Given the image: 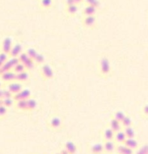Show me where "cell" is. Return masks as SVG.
I'll use <instances>...</instances> for the list:
<instances>
[{
    "instance_id": "6da1fadb",
    "label": "cell",
    "mask_w": 148,
    "mask_h": 154,
    "mask_svg": "<svg viewBox=\"0 0 148 154\" xmlns=\"http://www.w3.org/2000/svg\"><path fill=\"white\" fill-rule=\"evenodd\" d=\"M111 72L110 62L107 57H102L99 64V72L102 76H108Z\"/></svg>"
},
{
    "instance_id": "7a4b0ae2",
    "label": "cell",
    "mask_w": 148,
    "mask_h": 154,
    "mask_svg": "<svg viewBox=\"0 0 148 154\" xmlns=\"http://www.w3.org/2000/svg\"><path fill=\"white\" fill-rule=\"evenodd\" d=\"M40 73L44 80H51L54 78V72L51 66L48 64H45L42 66L40 69Z\"/></svg>"
},
{
    "instance_id": "3957f363",
    "label": "cell",
    "mask_w": 148,
    "mask_h": 154,
    "mask_svg": "<svg viewBox=\"0 0 148 154\" xmlns=\"http://www.w3.org/2000/svg\"><path fill=\"white\" fill-rule=\"evenodd\" d=\"M13 46V39L11 37H6L2 41L0 45V52L9 54Z\"/></svg>"
},
{
    "instance_id": "277c9868",
    "label": "cell",
    "mask_w": 148,
    "mask_h": 154,
    "mask_svg": "<svg viewBox=\"0 0 148 154\" xmlns=\"http://www.w3.org/2000/svg\"><path fill=\"white\" fill-rule=\"evenodd\" d=\"M31 91L29 89H23L20 92L13 95L12 98L14 102L20 100H27L31 98Z\"/></svg>"
},
{
    "instance_id": "5b68a950",
    "label": "cell",
    "mask_w": 148,
    "mask_h": 154,
    "mask_svg": "<svg viewBox=\"0 0 148 154\" xmlns=\"http://www.w3.org/2000/svg\"><path fill=\"white\" fill-rule=\"evenodd\" d=\"M7 88L6 90H8L12 95H14L16 93H18L23 90V86L21 83L17 82V81H12V82L7 84Z\"/></svg>"
},
{
    "instance_id": "8992f818",
    "label": "cell",
    "mask_w": 148,
    "mask_h": 154,
    "mask_svg": "<svg viewBox=\"0 0 148 154\" xmlns=\"http://www.w3.org/2000/svg\"><path fill=\"white\" fill-rule=\"evenodd\" d=\"M62 124H63L62 119L60 117H57V116L52 117L49 120V122H48V126L53 130H57V129H60Z\"/></svg>"
},
{
    "instance_id": "52a82bcc",
    "label": "cell",
    "mask_w": 148,
    "mask_h": 154,
    "mask_svg": "<svg viewBox=\"0 0 148 154\" xmlns=\"http://www.w3.org/2000/svg\"><path fill=\"white\" fill-rule=\"evenodd\" d=\"M15 78H16V74L12 70L5 72L2 75H0V80L2 81V83H5V84L15 81Z\"/></svg>"
},
{
    "instance_id": "ba28073f",
    "label": "cell",
    "mask_w": 148,
    "mask_h": 154,
    "mask_svg": "<svg viewBox=\"0 0 148 154\" xmlns=\"http://www.w3.org/2000/svg\"><path fill=\"white\" fill-rule=\"evenodd\" d=\"M82 23L87 28H93L96 26V16H84L82 19Z\"/></svg>"
},
{
    "instance_id": "9c48e42d",
    "label": "cell",
    "mask_w": 148,
    "mask_h": 154,
    "mask_svg": "<svg viewBox=\"0 0 148 154\" xmlns=\"http://www.w3.org/2000/svg\"><path fill=\"white\" fill-rule=\"evenodd\" d=\"M102 144H103V153L113 154L116 147V144L114 141H104Z\"/></svg>"
},
{
    "instance_id": "30bf717a",
    "label": "cell",
    "mask_w": 148,
    "mask_h": 154,
    "mask_svg": "<svg viewBox=\"0 0 148 154\" xmlns=\"http://www.w3.org/2000/svg\"><path fill=\"white\" fill-rule=\"evenodd\" d=\"M116 154H134V150L126 147L124 144H116L115 150Z\"/></svg>"
},
{
    "instance_id": "8fae6325",
    "label": "cell",
    "mask_w": 148,
    "mask_h": 154,
    "mask_svg": "<svg viewBox=\"0 0 148 154\" xmlns=\"http://www.w3.org/2000/svg\"><path fill=\"white\" fill-rule=\"evenodd\" d=\"M125 146L128 148L131 149L132 150H135L138 148L139 144H138V141L135 138H126V141L123 143Z\"/></svg>"
},
{
    "instance_id": "7c38bea8",
    "label": "cell",
    "mask_w": 148,
    "mask_h": 154,
    "mask_svg": "<svg viewBox=\"0 0 148 154\" xmlns=\"http://www.w3.org/2000/svg\"><path fill=\"white\" fill-rule=\"evenodd\" d=\"M126 137L125 135L124 132H123V130H120L114 133V137L113 141H114L116 144H123L124 141H126Z\"/></svg>"
},
{
    "instance_id": "4fadbf2b",
    "label": "cell",
    "mask_w": 148,
    "mask_h": 154,
    "mask_svg": "<svg viewBox=\"0 0 148 154\" xmlns=\"http://www.w3.org/2000/svg\"><path fill=\"white\" fill-rule=\"evenodd\" d=\"M63 149H65L69 154H75L78 150V147L73 141H69L65 143Z\"/></svg>"
},
{
    "instance_id": "5bb4252c",
    "label": "cell",
    "mask_w": 148,
    "mask_h": 154,
    "mask_svg": "<svg viewBox=\"0 0 148 154\" xmlns=\"http://www.w3.org/2000/svg\"><path fill=\"white\" fill-rule=\"evenodd\" d=\"M22 49L23 48L20 44H16L14 45H13L11 50L8 54L9 57H18L20 54L22 53Z\"/></svg>"
},
{
    "instance_id": "9a60e30c",
    "label": "cell",
    "mask_w": 148,
    "mask_h": 154,
    "mask_svg": "<svg viewBox=\"0 0 148 154\" xmlns=\"http://www.w3.org/2000/svg\"><path fill=\"white\" fill-rule=\"evenodd\" d=\"M114 137V132L109 127L104 129L102 132V139L104 141H113Z\"/></svg>"
},
{
    "instance_id": "2e32d148",
    "label": "cell",
    "mask_w": 148,
    "mask_h": 154,
    "mask_svg": "<svg viewBox=\"0 0 148 154\" xmlns=\"http://www.w3.org/2000/svg\"><path fill=\"white\" fill-rule=\"evenodd\" d=\"M109 128L113 131V132H114V133H115V132H119V131H120L123 129L120 122H119L118 120H115V119H114V118H111V120H110V127Z\"/></svg>"
},
{
    "instance_id": "e0dca14e",
    "label": "cell",
    "mask_w": 148,
    "mask_h": 154,
    "mask_svg": "<svg viewBox=\"0 0 148 154\" xmlns=\"http://www.w3.org/2000/svg\"><path fill=\"white\" fill-rule=\"evenodd\" d=\"M96 8L93 7L92 5H86L83 9L82 14L84 16H94L96 14V11H97Z\"/></svg>"
},
{
    "instance_id": "ac0fdd59",
    "label": "cell",
    "mask_w": 148,
    "mask_h": 154,
    "mask_svg": "<svg viewBox=\"0 0 148 154\" xmlns=\"http://www.w3.org/2000/svg\"><path fill=\"white\" fill-rule=\"evenodd\" d=\"M90 153L91 154H102L103 153V144L102 143H97L90 147Z\"/></svg>"
},
{
    "instance_id": "d6986e66",
    "label": "cell",
    "mask_w": 148,
    "mask_h": 154,
    "mask_svg": "<svg viewBox=\"0 0 148 154\" xmlns=\"http://www.w3.org/2000/svg\"><path fill=\"white\" fill-rule=\"evenodd\" d=\"M29 78V73L27 71H25V72H20L19 74H16V78H15V81H17L19 83H23L26 82L27 80Z\"/></svg>"
},
{
    "instance_id": "ffe728a7",
    "label": "cell",
    "mask_w": 148,
    "mask_h": 154,
    "mask_svg": "<svg viewBox=\"0 0 148 154\" xmlns=\"http://www.w3.org/2000/svg\"><path fill=\"white\" fill-rule=\"evenodd\" d=\"M65 11H66V14L68 15H69V16H74V15L76 14L78 11V5L74 4L72 5L66 6Z\"/></svg>"
},
{
    "instance_id": "44dd1931",
    "label": "cell",
    "mask_w": 148,
    "mask_h": 154,
    "mask_svg": "<svg viewBox=\"0 0 148 154\" xmlns=\"http://www.w3.org/2000/svg\"><path fill=\"white\" fill-rule=\"evenodd\" d=\"M123 131V132H124L125 135H126V138H135V129H134L132 126L124 128Z\"/></svg>"
},
{
    "instance_id": "7402d4cb",
    "label": "cell",
    "mask_w": 148,
    "mask_h": 154,
    "mask_svg": "<svg viewBox=\"0 0 148 154\" xmlns=\"http://www.w3.org/2000/svg\"><path fill=\"white\" fill-rule=\"evenodd\" d=\"M37 106V102L34 99H27L26 100V111H34Z\"/></svg>"
},
{
    "instance_id": "603a6c76",
    "label": "cell",
    "mask_w": 148,
    "mask_h": 154,
    "mask_svg": "<svg viewBox=\"0 0 148 154\" xmlns=\"http://www.w3.org/2000/svg\"><path fill=\"white\" fill-rule=\"evenodd\" d=\"M121 123V126L123 129L127 127H130V126H132V124H133V122H132V118H131L129 116H126L123 118V120L120 122Z\"/></svg>"
},
{
    "instance_id": "cb8c5ba5",
    "label": "cell",
    "mask_w": 148,
    "mask_h": 154,
    "mask_svg": "<svg viewBox=\"0 0 148 154\" xmlns=\"http://www.w3.org/2000/svg\"><path fill=\"white\" fill-rule=\"evenodd\" d=\"M53 0H39V5L42 9H49L53 5Z\"/></svg>"
},
{
    "instance_id": "d4e9b609",
    "label": "cell",
    "mask_w": 148,
    "mask_h": 154,
    "mask_svg": "<svg viewBox=\"0 0 148 154\" xmlns=\"http://www.w3.org/2000/svg\"><path fill=\"white\" fill-rule=\"evenodd\" d=\"M15 106L21 111H26V100H20L14 102Z\"/></svg>"
},
{
    "instance_id": "484cf974",
    "label": "cell",
    "mask_w": 148,
    "mask_h": 154,
    "mask_svg": "<svg viewBox=\"0 0 148 154\" xmlns=\"http://www.w3.org/2000/svg\"><path fill=\"white\" fill-rule=\"evenodd\" d=\"M125 117H126V114H125V113L123 112V111H117L116 112L114 113L112 118H114V119H115V120H118L119 122H121L122 120H123V118H124Z\"/></svg>"
},
{
    "instance_id": "4316f807",
    "label": "cell",
    "mask_w": 148,
    "mask_h": 154,
    "mask_svg": "<svg viewBox=\"0 0 148 154\" xmlns=\"http://www.w3.org/2000/svg\"><path fill=\"white\" fill-rule=\"evenodd\" d=\"M12 71H13L15 74H19V73H20V72H25V71H26V70L25 66H24L23 63H19L17 65H16V66L13 68Z\"/></svg>"
},
{
    "instance_id": "83f0119b",
    "label": "cell",
    "mask_w": 148,
    "mask_h": 154,
    "mask_svg": "<svg viewBox=\"0 0 148 154\" xmlns=\"http://www.w3.org/2000/svg\"><path fill=\"white\" fill-rule=\"evenodd\" d=\"M2 105H4V106H5L7 108L11 107L15 102L13 98L12 97L5 98V99H2Z\"/></svg>"
},
{
    "instance_id": "f1b7e54d",
    "label": "cell",
    "mask_w": 148,
    "mask_h": 154,
    "mask_svg": "<svg viewBox=\"0 0 148 154\" xmlns=\"http://www.w3.org/2000/svg\"><path fill=\"white\" fill-rule=\"evenodd\" d=\"M84 2L86 5H92L96 8H99L101 4L99 0H84Z\"/></svg>"
},
{
    "instance_id": "f546056e",
    "label": "cell",
    "mask_w": 148,
    "mask_h": 154,
    "mask_svg": "<svg viewBox=\"0 0 148 154\" xmlns=\"http://www.w3.org/2000/svg\"><path fill=\"white\" fill-rule=\"evenodd\" d=\"M45 56L42 54H39L36 55V57H35L33 61H34L35 64H38V65H42L43 64L44 62H45Z\"/></svg>"
},
{
    "instance_id": "4dcf8cb0",
    "label": "cell",
    "mask_w": 148,
    "mask_h": 154,
    "mask_svg": "<svg viewBox=\"0 0 148 154\" xmlns=\"http://www.w3.org/2000/svg\"><path fill=\"white\" fill-rule=\"evenodd\" d=\"M26 54H27V56H28L30 59H32V60H34V58L36 57V55L38 54V52H37V51L35 49V48H29V49H27Z\"/></svg>"
},
{
    "instance_id": "1f68e13d",
    "label": "cell",
    "mask_w": 148,
    "mask_h": 154,
    "mask_svg": "<svg viewBox=\"0 0 148 154\" xmlns=\"http://www.w3.org/2000/svg\"><path fill=\"white\" fill-rule=\"evenodd\" d=\"M23 64L25 66L26 70V71L29 70V69H32L35 66V63H34V61H33V60H32V59H30V58L28 59V60H27L25 63H23Z\"/></svg>"
},
{
    "instance_id": "d6a6232c",
    "label": "cell",
    "mask_w": 148,
    "mask_h": 154,
    "mask_svg": "<svg viewBox=\"0 0 148 154\" xmlns=\"http://www.w3.org/2000/svg\"><path fill=\"white\" fill-rule=\"evenodd\" d=\"M8 108L3 105H0V119H3L7 116Z\"/></svg>"
},
{
    "instance_id": "836d02e7",
    "label": "cell",
    "mask_w": 148,
    "mask_h": 154,
    "mask_svg": "<svg viewBox=\"0 0 148 154\" xmlns=\"http://www.w3.org/2000/svg\"><path fill=\"white\" fill-rule=\"evenodd\" d=\"M18 59H19L20 63H24L28 59H29V57L27 56V54L26 53H21L19 55V57H18Z\"/></svg>"
},
{
    "instance_id": "e575fe53",
    "label": "cell",
    "mask_w": 148,
    "mask_h": 154,
    "mask_svg": "<svg viewBox=\"0 0 148 154\" xmlns=\"http://www.w3.org/2000/svg\"><path fill=\"white\" fill-rule=\"evenodd\" d=\"M8 61L9 62V63L11 65L12 67H13V68L16 65H17L18 63H20L18 57H10V58L8 59Z\"/></svg>"
},
{
    "instance_id": "d590c367",
    "label": "cell",
    "mask_w": 148,
    "mask_h": 154,
    "mask_svg": "<svg viewBox=\"0 0 148 154\" xmlns=\"http://www.w3.org/2000/svg\"><path fill=\"white\" fill-rule=\"evenodd\" d=\"M9 59L8 54H5V53L0 52V61L2 63H5V62H7Z\"/></svg>"
},
{
    "instance_id": "8d00e7d4",
    "label": "cell",
    "mask_w": 148,
    "mask_h": 154,
    "mask_svg": "<svg viewBox=\"0 0 148 154\" xmlns=\"http://www.w3.org/2000/svg\"><path fill=\"white\" fill-rule=\"evenodd\" d=\"M148 149H147V145H144L143 147H141L139 150L137 151L136 154H148Z\"/></svg>"
},
{
    "instance_id": "74e56055",
    "label": "cell",
    "mask_w": 148,
    "mask_h": 154,
    "mask_svg": "<svg viewBox=\"0 0 148 154\" xmlns=\"http://www.w3.org/2000/svg\"><path fill=\"white\" fill-rule=\"evenodd\" d=\"M142 114H144V116L146 115V118L147 117V114H148V106L147 105H146L143 108V110H142Z\"/></svg>"
},
{
    "instance_id": "f35d334b",
    "label": "cell",
    "mask_w": 148,
    "mask_h": 154,
    "mask_svg": "<svg viewBox=\"0 0 148 154\" xmlns=\"http://www.w3.org/2000/svg\"><path fill=\"white\" fill-rule=\"evenodd\" d=\"M74 4H75L74 0H65V5H66V6L72 5H74Z\"/></svg>"
},
{
    "instance_id": "ab89813d",
    "label": "cell",
    "mask_w": 148,
    "mask_h": 154,
    "mask_svg": "<svg viewBox=\"0 0 148 154\" xmlns=\"http://www.w3.org/2000/svg\"><path fill=\"white\" fill-rule=\"evenodd\" d=\"M3 92H4V89H0V99H3Z\"/></svg>"
},
{
    "instance_id": "60d3db41",
    "label": "cell",
    "mask_w": 148,
    "mask_h": 154,
    "mask_svg": "<svg viewBox=\"0 0 148 154\" xmlns=\"http://www.w3.org/2000/svg\"><path fill=\"white\" fill-rule=\"evenodd\" d=\"M74 1H75V4L76 5L80 4V3H81V2H84V0H74Z\"/></svg>"
},
{
    "instance_id": "b9f144b4",
    "label": "cell",
    "mask_w": 148,
    "mask_h": 154,
    "mask_svg": "<svg viewBox=\"0 0 148 154\" xmlns=\"http://www.w3.org/2000/svg\"><path fill=\"white\" fill-rule=\"evenodd\" d=\"M60 154H69L67 153V151H66V150H65V149H63V150H61V151L60 152Z\"/></svg>"
},
{
    "instance_id": "7bdbcfd3",
    "label": "cell",
    "mask_w": 148,
    "mask_h": 154,
    "mask_svg": "<svg viewBox=\"0 0 148 154\" xmlns=\"http://www.w3.org/2000/svg\"><path fill=\"white\" fill-rule=\"evenodd\" d=\"M2 84H3L2 81L1 80H0V89H2Z\"/></svg>"
},
{
    "instance_id": "ee69618b",
    "label": "cell",
    "mask_w": 148,
    "mask_h": 154,
    "mask_svg": "<svg viewBox=\"0 0 148 154\" xmlns=\"http://www.w3.org/2000/svg\"><path fill=\"white\" fill-rule=\"evenodd\" d=\"M3 64H4V63H2L1 61H0V68H1L2 66V65H3Z\"/></svg>"
},
{
    "instance_id": "f6af8a7d",
    "label": "cell",
    "mask_w": 148,
    "mask_h": 154,
    "mask_svg": "<svg viewBox=\"0 0 148 154\" xmlns=\"http://www.w3.org/2000/svg\"><path fill=\"white\" fill-rule=\"evenodd\" d=\"M0 105H2V99H0Z\"/></svg>"
},
{
    "instance_id": "bcb514c9",
    "label": "cell",
    "mask_w": 148,
    "mask_h": 154,
    "mask_svg": "<svg viewBox=\"0 0 148 154\" xmlns=\"http://www.w3.org/2000/svg\"><path fill=\"white\" fill-rule=\"evenodd\" d=\"M56 154H60V153H56Z\"/></svg>"
}]
</instances>
